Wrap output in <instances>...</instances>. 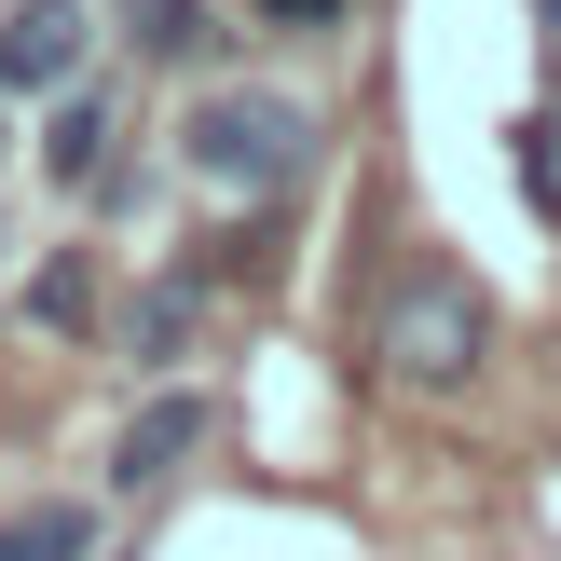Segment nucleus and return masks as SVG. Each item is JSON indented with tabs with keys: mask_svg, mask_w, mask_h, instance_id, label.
<instances>
[{
	"mask_svg": "<svg viewBox=\"0 0 561 561\" xmlns=\"http://www.w3.org/2000/svg\"><path fill=\"white\" fill-rule=\"evenodd\" d=\"M535 14H548V42H561V0H535Z\"/></svg>",
	"mask_w": 561,
	"mask_h": 561,
	"instance_id": "f8f14e48",
	"label": "nucleus"
},
{
	"mask_svg": "<svg viewBox=\"0 0 561 561\" xmlns=\"http://www.w3.org/2000/svg\"><path fill=\"white\" fill-rule=\"evenodd\" d=\"M192 316H206V261H179V274H164V288L137 301V329H124V343H137V356H151V370H164V356H179V329H192Z\"/></svg>",
	"mask_w": 561,
	"mask_h": 561,
	"instance_id": "0eeeda50",
	"label": "nucleus"
},
{
	"mask_svg": "<svg viewBox=\"0 0 561 561\" xmlns=\"http://www.w3.org/2000/svg\"><path fill=\"white\" fill-rule=\"evenodd\" d=\"M192 453H206V398H151L124 438H110V480H124V493H151V480H179Z\"/></svg>",
	"mask_w": 561,
	"mask_h": 561,
	"instance_id": "20e7f679",
	"label": "nucleus"
},
{
	"mask_svg": "<svg viewBox=\"0 0 561 561\" xmlns=\"http://www.w3.org/2000/svg\"><path fill=\"white\" fill-rule=\"evenodd\" d=\"M0 561H96V520L82 507H14L0 520Z\"/></svg>",
	"mask_w": 561,
	"mask_h": 561,
	"instance_id": "6e6552de",
	"label": "nucleus"
},
{
	"mask_svg": "<svg viewBox=\"0 0 561 561\" xmlns=\"http://www.w3.org/2000/svg\"><path fill=\"white\" fill-rule=\"evenodd\" d=\"M27 316H42V329H82V316H96V261H42Z\"/></svg>",
	"mask_w": 561,
	"mask_h": 561,
	"instance_id": "9d476101",
	"label": "nucleus"
},
{
	"mask_svg": "<svg viewBox=\"0 0 561 561\" xmlns=\"http://www.w3.org/2000/svg\"><path fill=\"white\" fill-rule=\"evenodd\" d=\"M124 42L137 55H192L206 42V0H124Z\"/></svg>",
	"mask_w": 561,
	"mask_h": 561,
	"instance_id": "1a4fd4ad",
	"label": "nucleus"
},
{
	"mask_svg": "<svg viewBox=\"0 0 561 561\" xmlns=\"http://www.w3.org/2000/svg\"><path fill=\"white\" fill-rule=\"evenodd\" d=\"M261 27H343V0H261Z\"/></svg>",
	"mask_w": 561,
	"mask_h": 561,
	"instance_id": "9b49d317",
	"label": "nucleus"
},
{
	"mask_svg": "<svg viewBox=\"0 0 561 561\" xmlns=\"http://www.w3.org/2000/svg\"><path fill=\"white\" fill-rule=\"evenodd\" d=\"M480 356H493V301L466 288L453 261H411V288L383 301V370H398V383H425V398H453Z\"/></svg>",
	"mask_w": 561,
	"mask_h": 561,
	"instance_id": "f03ea898",
	"label": "nucleus"
},
{
	"mask_svg": "<svg viewBox=\"0 0 561 561\" xmlns=\"http://www.w3.org/2000/svg\"><path fill=\"white\" fill-rule=\"evenodd\" d=\"M42 164H55L69 192H96V179H110V96H96V82H55V124H42Z\"/></svg>",
	"mask_w": 561,
	"mask_h": 561,
	"instance_id": "39448f33",
	"label": "nucleus"
},
{
	"mask_svg": "<svg viewBox=\"0 0 561 561\" xmlns=\"http://www.w3.org/2000/svg\"><path fill=\"white\" fill-rule=\"evenodd\" d=\"M179 151H192V179H219V192H288L301 164H316V110L301 96H192V124H179Z\"/></svg>",
	"mask_w": 561,
	"mask_h": 561,
	"instance_id": "f257e3e1",
	"label": "nucleus"
},
{
	"mask_svg": "<svg viewBox=\"0 0 561 561\" xmlns=\"http://www.w3.org/2000/svg\"><path fill=\"white\" fill-rule=\"evenodd\" d=\"M507 179H520L535 219H561V110H520V124H507Z\"/></svg>",
	"mask_w": 561,
	"mask_h": 561,
	"instance_id": "423d86ee",
	"label": "nucleus"
},
{
	"mask_svg": "<svg viewBox=\"0 0 561 561\" xmlns=\"http://www.w3.org/2000/svg\"><path fill=\"white\" fill-rule=\"evenodd\" d=\"M55 82H82V0H14V27H0V96H55Z\"/></svg>",
	"mask_w": 561,
	"mask_h": 561,
	"instance_id": "7ed1b4c3",
	"label": "nucleus"
}]
</instances>
